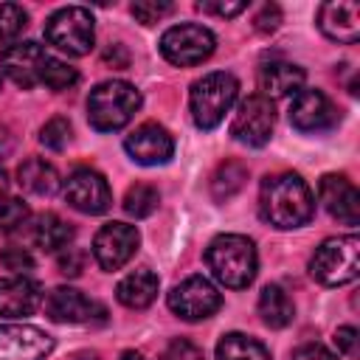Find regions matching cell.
I'll list each match as a JSON object with an SVG mask.
<instances>
[{
    "mask_svg": "<svg viewBox=\"0 0 360 360\" xmlns=\"http://www.w3.org/2000/svg\"><path fill=\"white\" fill-rule=\"evenodd\" d=\"M68 360H98V354H96V352H76V354H70Z\"/></svg>",
    "mask_w": 360,
    "mask_h": 360,
    "instance_id": "cell-41",
    "label": "cell"
},
{
    "mask_svg": "<svg viewBox=\"0 0 360 360\" xmlns=\"http://www.w3.org/2000/svg\"><path fill=\"white\" fill-rule=\"evenodd\" d=\"M121 360H143V357H141L138 352H124V354H121Z\"/></svg>",
    "mask_w": 360,
    "mask_h": 360,
    "instance_id": "cell-43",
    "label": "cell"
},
{
    "mask_svg": "<svg viewBox=\"0 0 360 360\" xmlns=\"http://www.w3.org/2000/svg\"><path fill=\"white\" fill-rule=\"evenodd\" d=\"M214 45H217L214 34L205 25H197V22L172 25L160 37V53H163V59L172 62V65H177V68L200 65L202 59H208L214 53Z\"/></svg>",
    "mask_w": 360,
    "mask_h": 360,
    "instance_id": "cell-7",
    "label": "cell"
},
{
    "mask_svg": "<svg viewBox=\"0 0 360 360\" xmlns=\"http://www.w3.org/2000/svg\"><path fill=\"white\" fill-rule=\"evenodd\" d=\"M53 352V338L28 323L0 326V360H45Z\"/></svg>",
    "mask_w": 360,
    "mask_h": 360,
    "instance_id": "cell-13",
    "label": "cell"
},
{
    "mask_svg": "<svg viewBox=\"0 0 360 360\" xmlns=\"http://www.w3.org/2000/svg\"><path fill=\"white\" fill-rule=\"evenodd\" d=\"M160 360H205V357H202V349L197 343H191L188 338H174L163 349Z\"/></svg>",
    "mask_w": 360,
    "mask_h": 360,
    "instance_id": "cell-34",
    "label": "cell"
},
{
    "mask_svg": "<svg viewBox=\"0 0 360 360\" xmlns=\"http://www.w3.org/2000/svg\"><path fill=\"white\" fill-rule=\"evenodd\" d=\"M205 264L219 284L231 290H242L256 278L259 270L256 245L242 233H222L211 239L205 250Z\"/></svg>",
    "mask_w": 360,
    "mask_h": 360,
    "instance_id": "cell-2",
    "label": "cell"
},
{
    "mask_svg": "<svg viewBox=\"0 0 360 360\" xmlns=\"http://www.w3.org/2000/svg\"><path fill=\"white\" fill-rule=\"evenodd\" d=\"M129 11H132V17H135L138 22H143V25H152V22H158V20H163L166 14H172V3H155V0H138V3H132V6H129Z\"/></svg>",
    "mask_w": 360,
    "mask_h": 360,
    "instance_id": "cell-32",
    "label": "cell"
},
{
    "mask_svg": "<svg viewBox=\"0 0 360 360\" xmlns=\"http://www.w3.org/2000/svg\"><path fill=\"white\" fill-rule=\"evenodd\" d=\"M338 121H340V112L326 93L304 87L298 96H292L290 124L298 132H326V129L338 127Z\"/></svg>",
    "mask_w": 360,
    "mask_h": 360,
    "instance_id": "cell-11",
    "label": "cell"
},
{
    "mask_svg": "<svg viewBox=\"0 0 360 360\" xmlns=\"http://www.w3.org/2000/svg\"><path fill=\"white\" fill-rule=\"evenodd\" d=\"M259 315L262 321L270 326V329H284L292 315H295V307L290 301V295L278 287V284H267L262 292H259Z\"/></svg>",
    "mask_w": 360,
    "mask_h": 360,
    "instance_id": "cell-24",
    "label": "cell"
},
{
    "mask_svg": "<svg viewBox=\"0 0 360 360\" xmlns=\"http://www.w3.org/2000/svg\"><path fill=\"white\" fill-rule=\"evenodd\" d=\"M96 309L98 307L84 292H79L73 287H56L45 298V312L56 323H84L93 318Z\"/></svg>",
    "mask_w": 360,
    "mask_h": 360,
    "instance_id": "cell-19",
    "label": "cell"
},
{
    "mask_svg": "<svg viewBox=\"0 0 360 360\" xmlns=\"http://www.w3.org/2000/svg\"><path fill=\"white\" fill-rule=\"evenodd\" d=\"M124 149L127 155L141 163V166H158V163H169L172 155H174V138L169 135L166 127L155 124V121H146L141 127H135L127 141H124Z\"/></svg>",
    "mask_w": 360,
    "mask_h": 360,
    "instance_id": "cell-14",
    "label": "cell"
},
{
    "mask_svg": "<svg viewBox=\"0 0 360 360\" xmlns=\"http://www.w3.org/2000/svg\"><path fill=\"white\" fill-rule=\"evenodd\" d=\"M6 191H8V177H6V172L0 169V200H6Z\"/></svg>",
    "mask_w": 360,
    "mask_h": 360,
    "instance_id": "cell-42",
    "label": "cell"
},
{
    "mask_svg": "<svg viewBox=\"0 0 360 360\" xmlns=\"http://www.w3.org/2000/svg\"><path fill=\"white\" fill-rule=\"evenodd\" d=\"M39 141H42V146H48V149H53V152L65 149L68 141H70V124H68V118H62V115L51 118V121L39 129Z\"/></svg>",
    "mask_w": 360,
    "mask_h": 360,
    "instance_id": "cell-31",
    "label": "cell"
},
{
    "mask_svg": "<svg viewBox=\"0 0 360 360\" xmlns=\"http://www.w3.org/2000/svg\"><path fill=\"white\" fill-rule=\"evenodd\" d=\"M222 307V295L205 276H188L169 292V309L183 321L211 318Z\"/></svg>",
    "mask_w": 360,
    "mask_h": 360,
    "instance_id": "cell-8",
    "label": "cell"
},
{
    "mask_svg": "<svg viewBox=\"0 0 360 360\" xmlns=\"http://www.w3.org/2000/svg\"><path fill=\"white\" fill-rule=\"evenodd\" d=\"M28 25V14L22 6L17 3H0V45L3 42H14L22 28Z\"/></svg>",
    "mask_w": 360,
    "mask_h": 360,
    "instance_id": "cell-29",
    "label": "cell"
},
{
    "mask_svg": "<svg viewBox=\"0 0 360 360\" xmlns=\"http://www.w3.org/2000/svg\"><path fill=\"white\" fill-rule=\"evenodd\" d=\"M0 264H3L6 270L17 273V276L34 270V259H31V253H28L25 248H3V250H0Z\"/></svg>",
    "mask_w": 360,
    "mask_h": 360,
    "instance_id": "cell-33",
    "label": "cell"
},
{
    "mask_svg": "<svg viewBox=\"0 0 360 360\" xmlns=\"http://www.w3.org/2000/svg\"><path fill=\"white\" fill-rule=\"evenodd\" d=\"M11 149H14V138H11V132H8V129H3V127H0V160H3V158H8V155H11Z\"/></svg>",
    "mask_w": 360,
    "mask_h": 360,
    "instance_id": "cell-40",
    "label": "cell"
},
{
    "mask_svg": "<svg viewBox=\"0 0 360 360\" xmlns=\"http://www.w3.org/2000/svg\"><path fill=\"white\" fill-rule=\"evenodd\" d=\"M197 8H200V11H205V14L233 17V14L245 11V8H248V3H197Z\"/></svg>",
    "mask_w": 360,
    "mask_h": 360,
    "instance_id": "cell-39",
    "label": "cell"
},
{
    "mask_svg": "<svg viewBox=\"0 0 360 360\" xmlns=\"http://www.w3.org/2000/svg\"><path fill=\"white\" fill-rule=\"evenodd\" d=\"M318 28L332 42L352 45L360 37V6L349 0H332L318 8Z\"/></svg>",
    "mask_w": 360,
    "mask_h": 360,
    "instance_id": "cell-17",
    "label": "cell"
},
{
    "mask_svg": "<svg viewBox=\"0 0 360 360\" xmlns=\"http://www.w3.org/2000/svg\"><path fill=\"white\" fill-rule=\"evenodd\" d=\"M65 200L82 214H104L112 205V191L96 169H76L62 188Z\"/></svg>",
    "mask_w": 360,
    "mask_h": 360,
    "instance_id": "cell-12",
    "label": "cell"
},
{
    "mask_svg": "<svg viewBox=\"0 0 360 360\" xmlns=\"http://www.w3.org/2000/svg\"><path fill=\"white\" fill-rule=\"evenodd\" d=\"M304 82H307L304 68L284 59H270L259 68V90H262L259 96H264L267 101L298 96L304 90Z\"/></svg>",
    "mask_w": 360,
    "mask_h": 360,
    "instance_id": "cell-18",
    "label": "cell"
},
{
    "mask_svg": "<svg viewBox=\"0 0 360 360\" xmlns=\"http://www.w3.org/2000/svg\"><path fill=\"white\" fill-rule=\"evenodd\" d=\"M318 197L335 219H340L346 225L360 222V194H357L354 183L346 180L343 174H323L318 183Z\"/></svg>",
    "mask_w": 360,
    "mask_h": 360,
    "instance_id": "cell-16",
    "label": "cell"
},
{
    "mask_svg": "<svg viewBox=\"0 0 360 360\" xmlns=\"http://www.w3.org/2000/svg\"><path fill=\"white\" fill-rule=\"evenodd\" d=\"M278 22H281V8L276 3H264L259 8V14L253 17V28L262 34H273L278 28Z\"/></svg>",
    "mask_w": 360,
    "mask_h": 360,
    "instance_id": "cell-36",
    "label": "cell"
},
{
    "mask_svg": "<svg viewBox=\"0 0 360 360\" xmlns=\"http://www.w3.org/2000/svg\"><path fill=\"white\" fill-rule=\"evenodd\" d=\"M17 183H20V188L28 191V194L48 197V194H53V191L59 188V174H56V169H53L48 160H42V158H28V160H22L20 169H17Z\"/></svg>",
    "mask_w": 360,
    "mask_h": 360,
    "instance_id": "cell-22",
    "label": "cell"
},
{
    "mask_svg": "<svg viewBox=\"0 0 360 360\" xmlns=\"http://www.w3.org/2000/svg\"><path fill=\"white\" fill-rule=\"evenodd\" d=\"M245 180H248V169L239 163V160H225L217 172H214V177H211V194H214V200H231L242 186H245Z\"/></svg>",
    "mask_w": 360,
    "mask_h": 360,
    "instance_id": "cell-26",
    "label": "cell"
},
{
    "mask_svg": "<svg viewBox=\"0 0 360 360\" xmlns=\"http://www.w3.org/2000/svg\"><path fill=\"white\" fill-rule=\"evenodd\" d=\"M31 239L39 250H48V253H56V250H65L73 239V228L70 222H65L62 217L56 214H42L31 231Z\"/></svg>",
    "mask_w": 360,
    "mask_h": 360,
    "instance_id": "cell-23",
    "label": "cell"
},
{
    "mask_svg": "<svg viewBox=\"0 0 360 360\" xmlns=\"http://www.w3.org/2000/svg\"><path fill=\"white\" fill-rule=\"evenodd\" d=\"M84 262H87V256H84V250H79V248H65V250H59V256H56L59 273H65V276H79V273L84 270Z\"/></svg>",
    "mask_w": 360,
    "mask_h": 360,
    "instance_id": "cell-35",
    "label": "cell"
},
{
    "mask_svg": "<svg viewBox=\"0 0 360 360\" xmlns=\"http://www.w3.org/2000/svg\"><path fill=\"white\" fill-rule=\"evenodd\" d=\"M273 124H276V110L273 101H267L264 96H248L231 121V135L245 143V146H264L273 135Z\"/></svg>",
    "mask_w": 360,
    "mask_h": 360,
    "instance_id": "cell-9",
    "label": "cell"
},
{
    "mask_svg": "<svg viewBox=\"0 0 360 360\" xmlns=\"http://www.w3.org/2000/svg\"><path fill=\"white\" fill-rule=\"evenodd\" d=\"M45 62H48V53L39 42H14L0 53V70L22 90H31L34 84H39Z\"/></svg>",
    "mask_w": 360,
    "mask_h": 360,
    "instance_id": "cell-15",
    "label": "cell"
},
{
    "mask_svg": "<svg viewBox=\"0 0 360 360\" xmlns=\"http://www.w3.org/2000/svg\"><path fill=\"white\" fill-rule=\"evenodd\" d=\"M158 202H160L158 188H155V186H146V183H135V186H129L127 194H124V211H127L129 217H135V219L149 217V214L158 208Z\"/></svg>",
    "mask_w": 360,
    "mask_h": 360,
    "instance_id": "cell-27",
    "label": "cell"
},
{
    "mask_svg": "<svg viewBox=\"0 0 360 360\" xmlns=\"http://www.w3.org/2000/svg\"><path fill=\"white\" fill-rule=\"evenodd\" d=\"M39 82H42L45 87H51V90L59 93V90H68V87H73V84L79 82V70L70 68V65L62 62V59H51V56H48V62L42 65Z\"/></svg>",
    "mask_w": 360,
    "mask_h": 360,
    "instance_id": "cell-28",
    "label": "cell"
},
{
    "mask_svg": "<svg viewBox=\"0 0 360 360\" xmlns=\"http://www.w3.org/2000/svg\"><path fill=\"white\" fill-rule=\"evenodd\" d=\"M31 217L28 205L20 200V197H6L0 200V233H11L17 231L20 225H25Z\"/></svg>",
    "mask_w": 360,
    "mask_h": 360,
    "instance_id": "cell-30",
    "label": "cell"
},
{
    "mask_svg": "<svg viewBox=\"0 0 360 360\" xmlns=\"http://www.w3.org/2000/svg\"><path fill=\"white\" fill-rule=\"evenodd\" d=\"M259 214L273 228L290 231L312 219L315 197L295 172L270 174L262 180V188H259Z\"/></svg>",
    "mask_w": 360,
    "mask_h": 360,
    "instance_id": "cell-1",
    "label": "cell"
},
{
    "mask_svg": "<svg viewBox=\"0 0 360 360\" xmlns=\"http://www.w3.org/2000/svg\"><path fill=\"white\" fill-rule=\"evenodd\" d=\"M236 96H239V82L225 70H214L197 79L188 93V110L194 124L200 129H214L225 118V112L233 107Z\"/></svg>",
    "mask_w": 360,
    "mask_h": 360,
    "instance_id": "cell-4",
    "label": "cell"
},
{
    "mask_svg": "<svg viewBox=\"0 0 360 360\" xmlns=\"http://www.w3.org/2000/svg\"><path fill=\"white\" fill-rule=\"evenodd\" d=\"M309 273L323 287H340L354 281L360 273V239L349 233L321 242L309 259Z\"/></svg>",
    "mask_w": 360,
    "mask_h": 360,
    "instance_id": "cell-5",
    "label": "cell"
},
{
    "mask_svg": "<svg viewBox=\"0 0 360 360\" xmlns=\"http://www.w3.org/2000/svg\"><path fill=\"white\" fill-rule=\"evenodd\" d=\"M45 39H48V45L65 51L68 56L90 53L93 39H96L93 14L82 6H65V8L53 11L45 22Z\"/></svg>",
    "mask_w": 360,
    "mask_h": 360,
    "instance_id": "cell-6",
    "label": "cell"
},
{
    "mask_svg": "<svg viewBox=\"0 0 360 360\" xmlns=\"http://www.w3.org/2000/svg\"><path fill=\"white\" fill-rule=\"evenodd\" d=\"M138 242H141V236H138L135 225L107 222V225L98 228V233L93 239V256H96V262H98L101 270H110L112 273V270L124 267L135 256Z\"/></svg>",
    "mask_w": 360,
    "mask_h": 360,
    "instance_id": "cell-10",
    "label": "cell"
},
{
    "mask_svg": "<svg viewBox=\"0 0 360 360\" xmlns=\"http://www.w3.org/2000/svg\"><path fill=\"white\" fill-rule=\"evenodd\" d=\"M141 110V93L121 79L101 82L87 96V121L98 132H115L127 127Z\"/></svg>",
    "mask_w": 360,
    "mask_h": 360,
    "instance_id": "cell-3",
    "label": "cell"
},
{
    "mask_svg": "<svg viewBox=\"0 0 360 360\" xmlns=\"http://www.w3.org/2000/svg\"><path fill=\"white\" fill-rule=\"evenodd\" d=\"M292 360H338V354H332L321 343H304L292 352Z\"/></svg>",
    "mask_w": 360,
    "mask_h": 360,
    "instance_id": "cell-38",
    "label": "cell"
},
{
    "mask_svg": "<svg viewBox=\"0 0 360 360\" xmlns=\"http://www.w3.org/2000/svg\"><path fill=\"white\" fill-rule=\"evenodd\" d=\"M335 343H338V349H340L346 357H357V343H360V338H357V329H354V326H340V329L335 332Z\"/></svg>",
    "mask_w": 360,
    "mask_h": 360,
    "instance_id": "cell-37",
    "label": "cell"
},
{
    "mask_svg": "<svg viewBox=\"0 0 360 360\" xmlns=\"http://www.w3.org/2000/svg\"><path fill=\"white\" fill-rule=\"evenodd\" d=\"M217 360H270V352L256 338H248L242 332H228L217 343Z\"/></svg>",
    "mask_w": 360,
    "mask_h": 360,
    "instance_id": "cell-25",
    "label": "cell"
},
{
    "mask_svg": "<svg viewBox=\"0 0 360 360\" xmlns=\"http://www.w3.org/2000/svg\"><path fill=\"white\" fill-rule=\"evenodd\" d=\"M42 301L39 284L25 276H8L0 278V315L6 318H22L31 315Z\"/></svg>",
    "mask_w": 360,
    "mask_h": 360,
    "instance_id": "cell-20",
    "label": "cell"
},
{
    "mask_svg": "<svg viewBox=\"0 0 360 360\" xmlns=\"http://www.w3.org/2000/svg\"><path fill=\"white\" fill-rule=\"evenodd\" d=\"M158 287H160V281L152 270H135L118 281L115 298L129 309H146L158 298Z\"/></svg>",
    "mask_w": 360,
    "mask_h": 360,
    "instance_id": "cell-21",
    "label": "cell"
}]
</instances>
